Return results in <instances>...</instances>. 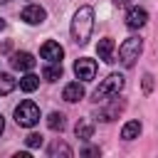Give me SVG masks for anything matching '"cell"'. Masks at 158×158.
Returning <instances> with one entry per match:
<instances>
[{
	"label": "cell",
	"instance_id": "cell-4",
	"mask_svg": "<svg viewBox=\"0 0 158 158\" xmlns=\"http://www.w3.org/2000/svg\"><path fill=\"white\" fill-rule=\"evenodd\" d=\"M15 121L17 126H25V128H32L37 121H40V109L35 101H22L20 106H15Z\"/></svg>",
	"mask_w": 158,
	"mask_h": 158
},
{
	"label": "cell",
	"instance_id": "cell-16",
	"mask_svg": "<svg viewBox=\"0 0 158 158\" xmlns=\"http://www.w3.org/2000/svg\"><path fill=\"white\" fill-rule=\"evenodd\" d=\"M138 133H141V121H128L121 128V138L123 141H133V138H138Z\"/></svg>",
	"mask_w": 158,
	"mask_h": 158
},
{
	"label": "cell",
	"instance_id": "cell-22",
	"mask_svg": "<svg viewBox=\"0 0 158 158\" xmlns=\"http://www.w3.org/2000/svg\"><path fill=\"white\" fill-rule=\"evenodd\" d=\"M114 5H116V7H128L131 0H114Z\"/></svg>",
	"mask_w": 158,
	"mask_h": 158
},
{
	"label": "cell",
	"instance_id": "cell-9",
	"mask_svg": "<svg viewBox=\"0 0 158 158\" xmlns=\"http://www.w3.org/2000/svg\"><path fill=\"white\" fill-rule=\"evenodd\" d=\"M146 22H148V12H146L143 7H131V10H128V15H126V27L138 30V27H143Z\"/></svg>",
	"mask_w": 158,
	"mask_h": 158
},
{
	"label": "cell",
	"instance_id": "cell-13",
	"mask_svg": "<svg viewBox=\"0 0 158 158\" xmlns=\"http://www.w3.org/2000/svg\"><path fill=\"white\" fill-rule=\"evenodd\" d=\"M74 133H77V138L89 141V138L94 136V123H91L89 118H79V121H77V126H74Z\"/></svg>",
	"mask_w": 158,
	"mask_h": 158
},
{
	"label": "cell",
	"instance_id": "cell-14",
	"mask_svg": "<svg viewBox=\"0 0 158 158\" xmlns=\"http://www.w3.org/2000/svg\"><path fill=\"white\" fill-rule=\"evenodd\" d=\"M42 77H44L47 81H57V79H62V62H49V64L44 67Z\"/></svg>",
	"mask_w": 158,
	"mask_h": 158
},
{
	"label": "cell",
	"instance_id": "cell-2",
	"mask_svg": "<svg viewBox=\"0 0 158 158\" xmlns=\"http://www.w3.org/2000/svg\"><path fill=\"white\" fill-rule=\"evenodd\" d=\"M123 84H126V79L121 77V74H109L99 86H96V91L91 94V101L94 104H101V101H106L109 96H114V94H118L121 89H123Z\"/></svg>",
	"mask_w": 158,
	"mask_h": 158
},
{
	"label": "cell",
	"instance_id": "cell-17",
	"mask_svg": "<svg viewBox=\"0 0 158 158\" xmlns=\"http://www.w3.org/2000/svg\"><path fill=\"white\" fill-rule=\"evenodd\" d=\"M37 86H40V77H37V74H30V72H27V74L20 79V89H22V91H35Z\"/></svg>",
	"mask_w": 158,
	"mask_h": 158
},
{
	"label": "cell",
	"instance_id": "cell-12",
	"mask_svg": "<svg viewBox=\"0 0 158 158\" xmlns=\"http://www.w3.org/2000/svg\"><path fill=\"white\" fill-rule=\"evenodd\" d=\"M62 99H64V101H69V104H74V101H79V99H84V86H81L79 81L67 84V86H64V91H62Z\"/></svg>",
	"mask_w": 158,
	"mask_h": 158
},
{
	"label": "cell",
	"instance_id": "cell-21",
	"mask_svg": "<svg viewBox=\"0 0 158 158\" xmlns=\"http://www.w3.org/2000/svg\"><path fill=\"white\" fill-rule=\"evenodd\" d=\"M151 89H153V77H151V74H146V77H143V91L148 94Z\"/></svg>",
	"mask_w": 158,
	"mask_h": 158
},
{
	"label": "cell",
	"instance_id": "cell-20",
	"mask_svg": "<svg viewBox=\"0 0 158 158\" xmlns=\"http://www.w3.org/2000/svg\"><path fill=\"white\" fill-rule=\"evenodd\" d=\"M25 143H27L30 148H37V146H42V136H40V133H30V136L25 138Z\"/></svg>",
	"mask_w": 158,
	"mask_h": 158
},
{
	"label": "cell",
	"instance_id": "cell-1",
	"mask_svg": "<svg viewBox=\"0 0 158 158\" xmlns=\"http://www.w3.org/2000/svg\"><path fill=\"white\" fill-rule=\"evenodd\" d=\"M91 30H94V10L89 5H81L72 20V40L77 44H86L91 37Z\"/></svg>",
	"mask_w": 158,
	"mask_h": 158
},
{
	"label": "cell",
	"instance_id": "cell-19",
	"mask_svg": "<svg viewBox=\"0 0 158 158\" xmlns=\"http://www.w3.org/2000/svg\"><path fill=\"white\" fill-rule=\"evenodd\" d=\"M15 86H17V81L10 74H0V94H10Z\"/></svg>",
	"mask_w": 158,
	"mask_h": 158
},
{
	"label": "cell",
	"instance_id": "cell-8",
	"mask_svg": "<svg viewBox=\"0 0 158 158\" xmlns=\"http://www.w3.org/2000/svg\"><path fill=\"white\" fill-rule=\"evenodd\" d=\"M20 17H22L27 25H42L44 17H47V12H44V7H40V5H27Z\"/></svg>",
	"mask_w": 158,
	"mask_h": 158
},
{
	"label": "cell",
	"instance_id": "cell-5",
	"mask_svg": "<svg viewBox=\"0 0 158 158\" xmlns=\"http://www.w3.org/2000/svg\"><path fill=\"white\" fill-rule=\"evenodd\" d=\"M106 101H109V104H106L104 109H99V118H101V121H114V118H118V114L126 109V99H121L118 94H114V96H109Z\"/></svg>",
	"mask_w": 158,
	"mask_h": 158
},
{
	"label": "cell",
	"instance_id": "cell-24",
	"mask_svg": "<svg viewBox=\"0 0 158 158\" xmlns=\"http://www.w3.org/2000/svg\"><path fill=\"white\" fill-rule=\"evenodd\" d=\"M5 27H7V25H5V20H0V30H5Z\"/></svg>",
	"mask_w": 158,
	"mask_h": 158
},
{
	"label": "cell",
	"instance_id": "cell-18",
	"mask_svg": "<svg viewBox=\"0 0 158 158\" xmlns=\"http://www.w3.org/2000/svg\"><path fill=\"white\" fill-rule=\"evenodd\" d=\"M49 156H64V158H69V156H72V148H69L67 143L54 141V143L49 146Z\"/></svg>",
	"mask_w": 158,
	"mask_h": 158
},
{
	"label": "cell",
	"instance_id": "cell-25",
	"mask_svg": "<svg viewBox=\"0 0 158 158\" xmlns=\"http://www.w3.org/2000/svg\"><path fill=\"white\" fill-rule=\"evenodd\" d=\"M0 2H10V0H0Z\"/></svg>",
	"mask_w": 158,
	"mask_h": 158
},
{
	"label": "cell",
	"instance_id": "cell-11",
	"mask_svg": "<svg viewBox=\"0 0 158 158\" xmlns=\"http://www.w3.org/2000/svg\"><path fill=\"white\" fill-rule=\"evenodd\" d=\"M96 52H99V59H104L106 64H111V62H114V40H111V37H104V40H99V44H96Z\"/></svg>",
	"mask_w": 158,
	"mask_h": 158
},
{
	"label": "cell",
	"instance_id": "cell-7",
	"mask_svg": "<svg viewBox=\"0 0 158 158\" xmlns=\"http://www.w3.org/2000/svg\"><path fill=\"white\" fill-rule=\"evenodd\" d=\"M40 54H42V59H47V62H62V57H64V49H62V44L59 42H44L42 47H40Z\"/></svg>",
	"mask_w": 158,
	"mask_h": 158
},
{
	"label": "cell",
	"instance_id": "cell-15",
	"mask_svg": "<svg viewBox=\"0 0 158 158\" xmlns=\"http://www.w3.org/2000/svg\"><path fill=\"white\" fill-rule=\"evenodd\" d=\"M47 126H49L52 131H62V128L67 126V116H64L62 111H52V114L47 116Z\"/></svg>",
	"mask_w": 158,
	"mask_h": 158
},
{
	"label": "cell",
	"instance_id": "cell-6",
	"mask_svg": "<svg viewBox=\"0 0 158 158\" xmlns=\"http://www.w3.org/2000/svg\"><path fill=\"white\" fill-rule=\"evenodd\" d=\"M74 74H77V79H81V81H91L94 74H96V62L89 59V57L77 59V62H74Z\"/></svg>",
	"mask_w": 158,
	"mask_h": 158
},
{
	"label": "cell",
	"instance_id": "cell-10",
	"mask_svg": "<svg viewBox=\"0 0 158 158\" xmlns=\"http://www.w3.org/2000/svg\"><path fill=\"white\" fill-rule=\"evenodd\" d=\"M10 62H12V67L20 69V72H30V69L35 67V57H32L30 52H15V54L10 57Z\"/></svg>",
	"mask_w": 158,
	"mask_h": 158
},
{
	"label": "cell",
	"instance_id": "cell-3",
	"mask_svg": "<svg viewBox=\"0 0 158 158\" xmlns=\"http://www.w3.org/2000/svg\"><path fill=\"white\" fill-rule=\"evenodd\" d=\"M141 52H143V40L141 37H128L118 47V59H121L123 67H133V62L138 59Z\"/></svg>",
	"mask_w": 158,
	"mask_h": 158
},
{
	"label": "cell",
	"instance_id": "cell-23",
	"mask_svg": "<svg viewBox=\"0 0 158 158\" xmlns=\"http://www.w3.org/2000/svg\"><path fill=\"white\" fill-rule=\"evenodd\" d=\"M2 128H5V118L0 116V133H2Z\"/></svg>",
	"mask_w": 158,
	"mask_h": 158
}]
</instances>
